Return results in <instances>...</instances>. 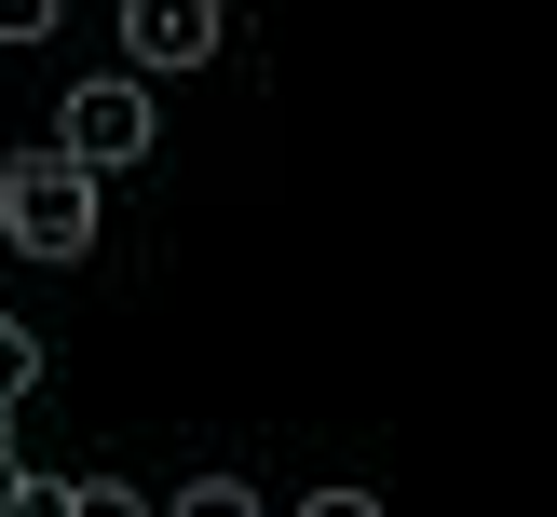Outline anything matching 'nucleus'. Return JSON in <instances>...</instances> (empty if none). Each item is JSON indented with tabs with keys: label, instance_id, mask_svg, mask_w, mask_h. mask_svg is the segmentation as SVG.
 Here are the masks:
<instances>
[{
	"label": "nucleus",
	"instance_id": "1",
	"mask_svg": "<svg viewBox=\"0 0 557 517\" xmlns=\"http://www.w3.org/2000/svg\"><path fill=\"white\" fill-rule=\"evenodd\" d=\"M0 232H14L27 259H82V245H96V163L14 150V163H0Z\"/></svg>",
	"mask_w": 557,
	"mask_h": 517
},
{
	"label": "nucleus",
	"instance_id": "2",
	"mask_svg": "<svg viewBox=\"0 0 557 517\" xmlns=\"http://www.w3.org/2000/svg\"><path fill=\"white\" fill-rule=\"evenodd\" d=\"M54 150L96 163V177H123V163H150V82H69V109H54Z\"/></svg>",
	"mask_w": 557,
	"mask_h": 517
},
{
	"label": "nucleus",
	"instance_id": "3",
	"mask_svg": "<svg viewBox=\"0 0 557 517\" xmlns=\"http://www.w3.org/2000/svg\"><path fill=\"white\" fill-rule=\"evenodd\" d=\"M218 41H232V14H218V0H123V54H136V82L205 69Z\"/></svg>",
	"mask_w": 557,
	"mask_h": 517
},
{
	"label": "nucleus",
	"instance_id": "4",
	"mask_svg": "<svg viewBox=\"0 0 557 517\" xmlns=\"http://www.w3.org/2000/svg\"><path fill=\"white\" fill-rule=\"evenodd\" d=\"M163 517H259V490H245V477H190Z\"/></svg>",
	"mask_w": 557,
	"mask_h": 517
},
{
	"label": "nucleus",
	"instance_id": "5",
	"mask_svg": "<svg viewBox=\"0 0 557 517\" xmlns=\"http://www.w3.org/2000/svg\"><path fill=\"white\" fill-rule=\"evenodd\" d=\"M14 395H41V341H27V327L0 313V408H14Z\"/></svg>",
	"mask_w": 557,
	"mask_h": 517
},
{
	"label": "nucleus",
	"instance_id": "6",
	"mask_svg": "<svg viewBox=\"0 0 557 517\" xmlns=\"http://www.w3.org/2000/svg\"><path fill=\"white\" fill-rule=\"evenodd\" d=\"M69 517H150V504H136L123 477H69Z\"/></svg>",
	"mask_w": 557,
	"mask_h": 517
},
{
	"label": "nucleus",
	"instance_id": "7",
	"mask_svg": "<svg viewBox=\"0 0 557 517\" xmlns=\"http://www.w3.org/2000/svg\"><path fill=\"white\" fill-rule=\"evenodd\" d=\"M54 14H69V0H0V41H41Z\"/></svg>",
	"mask_w": 557,
	"mask_h": 517
},
{
	"label": "nucleus",
	"instance_id": "8",
	"mask_svg": "<svg viewBox=\"0 0 557 517\" xmlns=\"http://www.w3.org/2000/svg\"><path fill=\"white\" fill-rule=\"evenodd\" d=\"M299 517H381V504H368V490H313Z\"/></svg>",
	"mask_w": 557,
	"mask_h": 517
},
{
	"label": "nucleus",
	"instance_id": "9",
	"mask_svg": "<svg viewBox=\"0 0 557 517\" xmlns=\"http://www.w3.org/2000/svg\"><path fill=\"white\" fill-rule=\"evenodd\" d=\"M27 517H69V477H27Z\"/></svg>",
	"mask_w": 557,
	"mask_h": 517
},
{
	"label": "nucleus",
	"instance_id": "10",
	"mask_svg": "<svg viewBox=\"0 0 557 517\" xmlns=\"http://www.w3.org/2000/svg\"><path fill=\"white\" fill-rule=\"evenodd\" d=\"M0 517H27V463L14 450H0Z\"/></svg>",
	"mask_w": 557,
	"mask_h": 517
},
{
	"label": "nucleus",
	"instance_id": "11",
	"mask_svg": "<svg viewBox=\"0 0 557 517\" xmlns=\"http://www.w3.org/2000/svg\"><path fill=\"white\" fill-rule=\"evenodd\" d=\"M0 450H14V408H0Z\"/></svg>",
	"mask_w": 557,
	"mask_h": 517
}]
</instances>
